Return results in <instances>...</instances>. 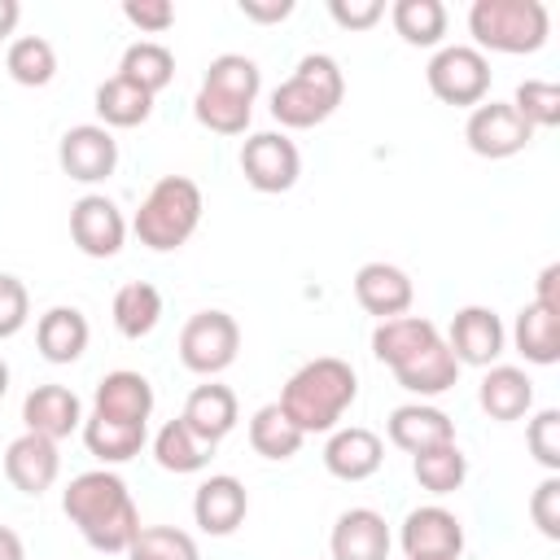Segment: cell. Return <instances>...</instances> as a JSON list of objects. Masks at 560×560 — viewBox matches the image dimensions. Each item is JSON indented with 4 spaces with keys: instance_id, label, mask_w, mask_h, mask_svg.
<instances>
[{
    "instance_id": "b9f144b4",
    "label": "cell",
    "mask_w": 560,
    "mask_h": 560,
    "mask_svg": "<svg viewBox=\"0 0 560 560\" xmlns=\"http://www.w3.org/2000/svg\"><path fill=\"white\" fill-rule=\"evenodd\" d=\"M26 319H31V293H26V284L18 276L0 271V341L4 337H18L26 328Z\"/></svg>"
},
{
    "instance_id": "30bf717a",
    "label": "cell",
    "mask_w": 560,
    "mask_h": 560,
    "mask_svg": "<svg viewBox=\"0 0 560 560\" xmlns=\"http://www.w3.org/2000/svg\"><path fill=\"white\" fill-rule=\"evenodd\" d=\"M57 162H61V171H66L70 179H79V184H101V179H109L114 166H118V140H114V131L101 127V122H79V127H70V131L61 136Z\"/></svg>"
},
{
    "instance_id": "9a60e30c",
    "label": "cell",
    "mask_w": 560,
    "mask_h": 560,
    "mask_svg": "<svg viewBox=\"0 0 560 560\" xmlns=\"http://www.w3.org/2000/svg\"><path fill=\"white\" fill-rule=\"evenodd\" d=\"M398 542H402L407 560L411 556H451V560H459V551H464V525H459L455 512L429 503V508L407 512Z\"/></svg>"
},
{
    "instance_id": "836d02e7",
    "label": "cell",
    "mask_w": 560,
    "mask_h": 560,
    "mask_svg": "<svg viewBox=\"0 0 560 560\" xmlns=\"http://www.w3.org/2000/svg\"><path fill=\"white\" fill-rule=\"evenodd\" d=\"M96 114H101V127H140L153 114V96L127 83L122 74H114L96 88Z\"/></svg>"
},
{
    "instance_id": "f546056e",
    "label": "cell",
    "mask_w": 560,
    "mask_h": 560,
    "mask_svg": "<svg viewBox=\"0 0 560 560\" xmlns=\"http://www.w3.org/2000/svg\"><path fill=\"white\" fill-rule=\"evenodd\" d=\"M114 328L127 337V341H140V337H149L153 328H158V319H162V293L149 284V280H131V284H122L118 293H114Z\"/></svg>"
},
{
    "instance_id": "277c9868",
    "label": "cell",
    "mask_w": 560,
    "mask_h": 560,
    "mask_svg": "<svg viewBox=\"0 0 560 560\" xmlns=\"http://www.w3.org/2000/svg\"><path fill=\"white\" fill-rule=\"evenodd\" d=\"M197 223H201V188L188 175H162L144 192L140 210L131 219V232L140 245L171 254L197 232Z\"/></svg>"
},
{
    "instance_id": "2e32d148",
    "label": "cell",
    "mask_w": 560,
    "mask_h": 560,
    "mask_svg": "<svg viewBox=\"0 0 560 560\" xmlns=\"http://www.w3.org/2000/svg\"><path fill=\"white\" fill-rule=\"evenodd\" d=\"M411 298H416L411 276H407L402 267H394V262H363V267L354 271V302H359L368 315H376V319H398V315H407Z\"/></svg>"
},
{
    "instance_id": "8d00e7d4",
    "label": "cell",
    "mask_w": 560,
    "mask_h": 560,
    "mask_svg": "<svg viewBox=\"0 0 560 560\" xmlns=\"http://www.w3.org/2000/svg\"><path fill=\"white\" fill-rule=\"evenodd\" d=\"M411 472H416L420 490H429V494H455L464 486V477H468V455L455 442H442L433 451L411 455Z\"/></svg>"
},
{
    "instance_id": "7bdbcfd3",
    "label": "cell",
    "mask_w": 560,
    "mask_h": 560,
    "mask_svg": "<svg viewBox=\"0 0 560 560\" xmlns=\"http://www.w3.org/2000/svg\"><path fill=\"white\" fill-rule=\"evenodd\" d=\"M529 516L542 529V538H560V477L547 472L529 494Z\"/></svg>"
},
{
    "instance_id": "7c38bea8",
    "label": "cell",
    "mask_w": 560,
    "mask_h": 560,
    "mask_svg": "<svg viewBox=\"0 0 560 560\" xmlns=\"http://www.w3.org/2000/svg\"><path fill=\"white\" fill-rule=\"evenodd\" d=\"M446 346H451V354L459 359V368H464V363L490 368V363L503 354V346H508V328H503V319H499L490 306H459L455 319H451Z\"/></svg>"
},
{
    "instance_id": "d590c367",
    "label": "cell",
    "mask_w": 560,
    "mask_h": 560,
    "mask_svg": "<svg viewBox=\"0 0 560 560\" xmlns=\"http://www.w3.org/2000/svg\"><path fill=\"white\" fill-rule=\"evenodd\" d=\"M4 70L22 88H48L57 74V48L44 35H18L4 52Z\"/></svg>"
},
{
    "instance_id": "3957f363",
    "label": "cell",
    "mask_w": 560,
    "mask_h": 560,
    "mask_svg": "<svg viewBox=\"0 0 560 560\" xmlns=\"http://www.w3.org/2000/svg\"><path fill=\"white\" fill-rule=\"evenodd\" d=\"M341 96H346V74L337 66V57L306 52L293 66V74L271 92V118L280 127L306 131V127H319L324 118H332V109L341 105Z\"/></svg>"
},
{
    "instance_id": "d6986e66",
    "label": "cell",
    "mask_w": 560,
    "mask_h": 560,
    "mask_svg": "<svg viewBox=\"0 0 560 560\" xmlns=\"http://www.w3.org/2000/svg\"><path fill=\"white\" fill-rule=\"evenodd\" d=\"M385 433L407 455H420V451H433L442 442H455L451 416L442 407H429V402H402V407H394Z\"/></svg>"
},
{
    "instance_id": "7402d4cb",
    "label": "cell",
    "mask_w": 560,
    "mask_h": 560,
    "mask_svg": "<svg viewBox=\"0 0 560 560\" xmlns=\"http://www.w3.org/2000/svg\"><path fill=\"white\" fill-rule=\"evenodd\" d=\"M477 402H481V411H486L490 420L512 424V420H521V416L534 407V381L525 376V368L490 363V368H486V376H481Z\"/></svg>"
},
{
    "instance_id": "f907efd6",
    "label": "cell",
    "mask_w": 560,
    "mask_h": 560,
    "mask_svg": "<svg viewBox=\"0 0 560 560\" xmlns=\"http://www.w3.org/2000/svg\"><path fill=\"white\" fill-rule=\"evenodd\" d=\"M4 389H9V363L0 359V398H4Z\"/></svg>"
},
{
    "instance_id": "e575fe53",
    "label": "cell",
    "mask_w": 560,
    "mask_h": 560,
    "mask_svg": "<svg viewBox=\"0 0 560 560\" xmlns=\"http://www.w3.org/2000/svg\"><path fill=\"white\" fill-rule=\"evenodd\" d=\"M389 22L411 48H438L446 35V4L442 0H394Z\"/></svg>"
},
{
    "instance_id": "8992f818",
    "label": "cell",
    "mask_w": 560,
    "mask_h": 560,
    "mask_svg": "<svg viewBox=\"0 0 560 560\" xmlns=\"http://www.w3.org/2000/svg\"><path fill=\"white\" fill-rule=\"evenodd\" d=\"M241 350V324L228 311H197L179 328V363L197 376H219L236 363Z\"/></svg>"
},
{
    "instance_id": "4fadbf2b",
    "label": "cell",
    "mask_w": 560,
    "mask_h": 560,
    "mask_svg": "<svg viewBox=\"0 0 560 560\" xmlns=\"http://www.w3.org/2000/svg\"><path fill=\"white\" fill-rule=\"evenodd\" d=\"M245 512H249V494H245V486H241L232 472L206 477V481L197 486V494H192V521H197L201 534H210V538L236 534L241 521H245Z\"/></svg>"
},
{
    "instance_id": "6da1fadb",
    "label": "cell",
    "mask_w": 560,
    "mask_h": 560,
    "mask_svg": "<svg viewBox=\"0 0 560 560\" xmlns=\"http://www.w3.org/2000/svg\"><path fill=\"white\" fill-rule=\"evenodd\" d=\"M61 512L83 534V542L105 551V556L127 551L131 538L140 534L136 499H131L127 481L109 468H92V472L70 477V486L61 490Z\"/></svg>"
},
{
    "instance_id": "e0dca14e",
    "label": "cell",
    "mask_w": 560,
    "mask_h": 560,
    "mask_svg": "<svg viewBox=\"0 0 560 560\" xmlns=\"http://www.w3.org/2000/svg\"><path fill=\"white\" fill-rule=\"evenodd\" d=\"M22 420H26V433H39V438L61 442L74 429H83V402L66 385H35L22 398Z\"/></svg>"
},
{
    "instance_id": "ba28073f",
    "label": "cell",
    "mask_w": 560,
    "mask_h": 560,
    "mask_svg": "<svg viewBox=\"0 0 560 560\" xmlns=\"http://www.w3.org/2000/svg\"><path fill=\"white\" fill-rule=\"evenodd\" d=\"M464 140L477 158L503 162L534 140V127L512 109V101H481V105H472V114L464 122Z\"/></svg>"
},
{
    "instance_id": "8fae6325",
    "label": "cell",
    "mask_w": 560,
    "mask_h": 560,
    "mask_svg": "<svg viewBox=\"0 0 560 560\" xmlns=\"http://www.w3.org/2000/svg\"><path fill=\"white\" fill-rule=\"evenodd\" d=\"M70 241L88 258H114L127 241V219L105 192H88L70 206Z\"/></svg>"
},
{
    "instance_id": "ab89813d",
    "label": "cell",
    "mask_w": 560,
    "mask_h": 560,
    "mask_svg": "<svg viewBox=\"0 0 560 560\" xmlns=\"http://www.w3.org/2000/svg\"><path fill=\"white\" fill-rule=\"evenodd\" d=\"M512 109L538 131V127H556L560 122V88L547 79H525L512 96Z\"/></svg>"
},
{
    "instance_id": "4316f807",
    "label": "cell",
    "mask_w": 560,
    "mask_h": 560,
    "mask_svg": "<svg viewBox=\"0 0 560 560\" xmlns=\"http://www.w3.org/2000/svg\"><path fill=\"white\" fill-rule=\"evenodd\" d=\"M512 341L521 350L525 363L551 368L560 359V311H547L538 302H525L516 324H512Z\"/></svg>"
},
{
    "instance_id": "83f0119b",
    "label": "cell",
    "mask_w": 560,
    "mask_h": 560,
    "mask_svg": "<svg viewBox=\"0 0 560 560\" xmlns=\"http://www.w3.org/2000/svg\"><path fill=\"white\" fill-rule=\"evenodd\" d=\"M144 424H131V420H105V416H88L83 420V446L101 459V464H127L144 451Z\"/></svg>"
},
{
    "instance_id": "816d5d0a",
    "label": "cell",
    "mask_w": 560,
    "mask_h": 560,
    "mask_svg": "<svg viewBox=\"0 0 560 560\" xmlns=\"http://www.w3.org/2000/svg\"><path fill=\"white\" fill-rule=\"evenodd\" d=\"M411 560H451V556H411Z\"/></svg>"
},
{
    "instance_id": "74e56055",
    "label": "cell",
    "mask_w": 560,
    "mask_h": 560,
    "mask_svg": "<svg viewBox=\"0 0 560 560\" xmlns=\"http://www.w3.org/2000/svg\"><path fill=\"white\" fill-rule=\"evenodd\" d=\"M127 560H201L197 538L175 525H140L127 547Z\"/></svg>"
},
{
    "instance_id": "7a4b0ae2",
    "label": "cell",
    "mask_w": 560,
    "mask_h": 560,
    "mask_svg": "<svg viewBox=\"0 0 560 560\" xmlns=\"http://www.w3.org/2000/svg\"><path fill=\"white\" fill-rule=\"evenodd\" d=\"M359 398V376L346 359L337 354H319L311 363H302L284 389H280V411L302 429V433H332L337 420L350 411V402Z\"/></svg>"
},
{
    "instance_id": "d4e9b609",
    "label": "cell",
    "mask_w": 560,
    "mask_h": 560,
    "mask_svg": "<svg viewBox=\"0 0 560 560\" xmlns=\"http://www.w3.org/2000/svg\"><path fill=\"white\" fill-rule=\"evenodd\" d=\"M442 332H438V324L433 319H424V315H398V319H381L376 324V332H372V354L394 372L398 363H407V359H416L424 346H433Z\"/></svg>"
},
{
    "instance_id": "d6a6232c",
    "label": "cell",
    "mask_w": 560,
    "mask_h": 560,
    "mask_svg": "<svg viewBox=\"0 0 560 560\" xmlns=\"http://www.w3.org/2000/svg\"><path fill=\"white\" fill-rule=\"evenodd\" d=\"M306 433L280 411V402H267L249 416V446L262 455V459H293L302 451Z\"/></svg>"
},
{
    "instance_id": "484cf974",
    "label": "cell",
    "mask_w": 560,
    "mask_h": 560,
    "mask_svg": "<svg viewBox=\"0 0 560 560\" xmlns=\"http://www.w3.org/2000/svg\"><path fill=\"white\" fill-rule=\"evenodd\" d=\"M394 381H398L402 389L420 394V398H433V394H446V389L459 381V359L451 354L446 337H438V341L424 346L416 359L398 363V368H394Z\"/></svg>"
},
{
    "instance_id": "7dc6e473",
    "label": "cell",
    "mask_w": 560,
    "mask_h": 560,
    "mask_svg": "<svg viewBox=\"0 0 560 560\" xmlns=\"http://www.w3.org/2000/svg\"><path fill=\"white\" fill-rule=\"evenodd\" d=\"M529 302H538V306H547V311H560V262H547V267L538 271V289H534Z\"/></svg>"
},
{
    "instance_id": "52a82bcc",
    "label": "cell",
    "mask_w": 560,
    "mask_h": 560,
    "mask_svg": "<svg viewBox=\"0 0 560 560\" xmlns=\"http://www.w3.org/2000/svg\"><path fill=\"white\" fill-rule=\"evenodd\" d=\"M424 79L442 105H481L490 92V61L472 44H446L433 52Z\"/></svg>"
},
{
    "instance_id": "ee69618b",
    "label": "cell",
    "mask_w": 560,
    "mask_h": 560,
    "mask_svg": "<svg viewBox=\"0 0 560 560\" xmlns=\"http://www.w3.org/2000/svg\"><path fill=\"white\" fill-rule=\"evenodd\" d=\"M122 18L140 26L144 35H162L175 26V4L171 0H122Z\"/></svg>"
},
{
    "instance_id": "5bb4252c",
    "label": "cell",
    "mask_w": 560,
    "mask_h": 560,
    "mask_svg": "<svg viewBox=\"0 0 560 560\" xmlns=\"http://www.w3.org/2000/svg\"><path fill=\"white\" fill-rule=\"evenodd\" d=\"M57 472H61V455H57V442L52 438L22 433V438H13L4 446V477H9L13 490L39 499L44 490H52Z\"/></svg>"
},
{
    "instance_id": "ac0fdd59",
    "label": "cell",
    "mask_w": 560,
    "mask_h": 560,
    "mask_svg": "<svg viewBox=\"0 0 560 560\" xmlns=\"http://www.w3.org/2000/svg\"><path fill=\"white\" fill-rule=\"evenodd\" d=\"M389 525L376 508H350L332 525V560H389Z\"/></svg>"
},
{
    "instance_id": "44dd1931",
    "label": "cell",
    "mask_w": 560,
    "mask_h": 560,
    "mask_svg": "<svg viewBox=\"0 0 560 560\" xmlns=\"http://www.w3.org/2000/svg\"><path fill=\"white\" fill-rule=\"evenodd\" d=\"M385 459V442L363 429V424H350V429H337L324 446V468L337 477V481H368Z\"/></svg>"
},
{
    "instance_id": "f35d334b",
    "label": "cell",
    "mask_w": 560,
    "mask_h": 560,
    "mask_svg": "<svg viewBox=\"0 0 560 560\" xmlns=\"http://www.w3.org/2000/svg\"><path fill=\"white\" fill-rule=\"evenodd\" d=\"M192 114H197V122H201L206 131H214V136H241V131L249 127V114H254V109L241 105V101H228V96H219V92L197 88Z\"/></svg>"
},
{
    "instance_id": "c3c4849f",
    "label": "cell",
    "mask_w": 560,
    "mask_h": 560,
    "mask_svg": "<svg viewBox=\"0 0 560 560\" xmlns=\"http://www.w3.org/2000/svg\"><path fill=\"white\" fill-rule=\"evenodd\" d=\"M0 560H26V547L9 525H0Z\"/></svg>"
},
{
    "instance_id": "ffe728a7",
    "label": "cell",
    "mask_w": 560,
    "mask_h": 560,
    "mask_svg": "<svg viewBox=\"0 0 560 560\" xmlns=\"http://www.w3.org/2000/svg\"><path fill=\"white\" fill-rule=\"evenodd\" d=\"M92 411L105 416V420L149 424V416H153V385H149V376L127 372V368L105 372L101 385H96V394H92Z\"/></svg>"
},
{
    "instance_id": "1f68e13d",
    "label": "cell",
    "mask_w": 560,
    "mask_h": 560,
    "mask_svg": "<svg viewBox=\"0 0 560 560\" xmlns=\"http://www.w3.org/2000/svg\"><path fill=\"white\" fill-rule=\"evenodd\" d=\"M118 74L127 83L144 88L149 96H158L175 79V52L166 44H158V39H136V44H127V52L118 61Z\"/></svg>"
},
{
    "instance_id": "f6af8a7d",
    "label": "cell",
    "mask_w": 560,
    "mask_h": 560,
    "mask_svg": "<svg viewBox=\"0 0 560 560\" xmlns=\"http://www.w3.org/2000/svg\"><path fill=\"white\" fill-rule=\"evenodd\" d=\"M328 18L341 31H368L385 18V0H328Z\"/></svg>"
},
{
    "instance_id": "f1b7e54d",
    "label": "cell",
    "mask_w": 560,
    "mask_h": 560,
    "mask_svg": "<svg viewBox=\"0 0 560 560\" xmlns=\"http://www.w3.org/2000/svg\"><path fill=\"white\" fill-rule=\"evenodd\" d=\"M210 455H214V446L201 442L184 420H166V424L158 429V438H153V459H158L166 472H175V477L201 472V468L210 464Z\"/></svg>"
},
{
    "instance_id": "9c48e42d",
    "label": "cell",
    "mask_w": 560,
    "mask_h": 560,
    "mask_svg": "<svg viewBox=\"0 0 560 560\" xmlns=\"http://www.w3.org/2000/svg\"><path fill=\"white\" fill-rule=\"evenodd\" d=\"M241 175L258 192H289L302 175V153L284 131H258L241 144Z\"/></svg>"
},
{
    "instance_id": "681fc988",
    "label": "cell",
    "mask_w": 560,
    "mask_h": 560,
    "mask_svg": "<svg viewBox=\"0 0 560 560\" xmlns=\"http://www.w3.org/2000/svg\"><path fill=\"white\" fill-rule=\"evenodd\" d=\"M18 18H22V4H18V0H0V39H9V35H13Z\"/></svg>"
},
{
    "instance_id": "5b68a950",
    "label": "cell",
    "mask_w": 560,
    "mask_h": 560,
    "mask_svg": "<svg viewBox=\"0 0 560 560\" xmlns=\"http://www.w3.org/2000/svg\"><path fill=\"white\" fill-rule=\"evenodd\" d=\"M468 31L477 39V52L490 48V52L521 57V52H538L547 44L551 18H547L542 0H472Z\"/></svg>"
},
{
    "instance_id": "603a6c76",
    "label": "cell",
    "mask_w": 560,
    "mask_h": 560,
    "mask_svg": "<svg viewBox=\"0 0 560 560\" xmlns=\"http://www.w3.org/2000/svg\"><path fill=\"white\" fill-rule=\"evenodd\" d=\"M179 420L201 438V442H210V446H219L232 429H236V420H241V407H236V394L228 389V385H219V381H210V385H197L192 394H188V402H184V411H179Z\"/></svg>"
},
{
    "instance_id": "4dcf8cb0",
    "label": "cell",
    "mask_w": 560,
    "mask_h": 560,
    "mask_svg": "<svg viewBox=\"0 0 560 560\" xmlns=\"http://www.w3.org/2000/svg\"><path fill=\"white\" fill-rule=\"evenodd\" d=\"M201 88H206V92H219V96H228V101H241V105L254 109V96H258V88H262V70H258V61L245 57V52H219V57L206 66Z\"/></svg>"
},
{
    "instance_id": "cb8c5ba5",
    "label": "cell",
    "mask_w": 560,
    "mask_h": 560,
    "mask_svg": "<svg viewBox=\"0 0 560 560\" xmlns=\"http://www.w3.org/2000/svg\"><path fill=\"white\" fill-rule=\"evenodd\" d=\"M88 315L79 306H48L35 324V346L48 363H74L88 350Z\"/></svg>"
},
{
    "instance_id": "60d3db41",
    "label": "cell",
    "mask_w": 560,
    "mask_h": 560,
    "mask_svg": "<svg viewBox=\"0 0 560 560\" xmlns=\"http://www.w3.org/2000/svg\"><path fill=\"white\" fill-rule=\"evenodd\" d=\"M525 442H529V455H534L547 472H560V411H556V407H542V411L529 420Z\"/></svg>"
},
{
    "instance_id": "bcb514c9",
    "label": "cell",
    "mask_w": 560,
    "mask_h": 560,
    "mask_svg": "<svg viewBox=\"0 0 560 560\" xmlns=\"http://www.w3.org/2000/svg\"><path fill=\"white\" fill-rule=\"evenodd\" d=\"M241 13H245L249 22L271 26V22H284V18L293 13V0H241Z\"/></svg>"
}]
</instances>
